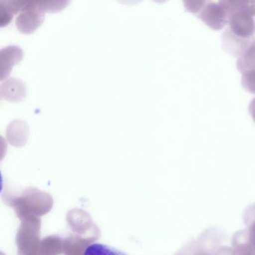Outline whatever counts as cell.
<instances>
[{
  "label": "cell",
  "instance_id": "cell-1",
  "mask_svg": "<svg viewBox=\"0 0 255 255\" xmlns=\"http://www.w3.org/2000/svg\"><path fill=\"white\" fill-rule=\"evenodd\" d=\"M44 13L35 1H26L23 9L16 19V26L24 34L33 32L44 21Z\"/></svg>",
  "mask_w": 255,
  "mask_h": 255
},
{
  "label": "cell",
  "instance_id": "cell-2",
  "mask_svg": "<svg viewBox=\"0 0 255 255\" xmlns=\"http://www.w3.org/2000/svg\"><path fill=\"white\" fill-rule=\"evenodd\" d=\"M198 17L213 30H220L229 22L228 13L222 5L216 2H207Z\"/></svg>",
  "mask_w": 255,
  "mask_h": 255
},
{
  "label": "cell",
  "instance_id": "cell-3",
  "mask_svg": "<svg viewBox=\"0 0 255 255\" xmlns=\"http://www.w3.org/2000/svg\"><path fill=\"white\" fill-rule=\"evenodd\" d=\"M230 29L233 33L245 39H252L255 33V20L246 11H239L229 17Z\"/></svg>",
  "mask_w": 255,
  "mask_h": 255
},
{
  "label": "cell",
  "instance_id": "cell-4",
  "mask_svg": "<svg viewBox=\"0 0 255 255\" xmlns=\"http://www.w3.org/2000/svg\"><path fill=\"white\" fill-rule=\"evenodd\" d=\"M0 95L6 101L20 102L26 98L25 83L15 77L6 79L0 86Z\"/></svg>",
  "mask_w": 255,
  "mask_h": 255
},
{
  "label": "cell",
  "instance_id": "cell-5",
  "mask_svg": "<svg viewBox=\"0 0 255 255\" xmlns=\"http://www.w3.org/2000/svg\"><path fill=\"white\" fill-rule=\"evenodd\" d=\"M23 50L17 46H8L0 50V80L7 78L11 68L23 58Z\"/></svg>",
  "mask_w": 255,
  "mask_h": 255
},
{
  "label": "cell",
  "instance_id": "cell-6",
  "mask_svg": "<svg viewBox=\"0 0 255 255\" xmlns=\"http://www.w3.org/2000/svg\"><path fill=\"white\" fill-rule=\"evenodd\" d=\"M252 39H245L237 36L231 32V29H228L222 34V44L224 50L236 57H240L246 51Z\"/></svg>",
  "mask_w": 255,
  "mask_h": 255
},
{
  "label": "cell",
  "instance_id": "cell-7",
  "mask_svg": "<svg viewBox=\"0 0 255 255\" xmlns=\"http://www.w3.org/2000/svg\"><path fill=\"white\" fill-rule=\"evenodd\" d=\"M29 135V126L20 119L11 122L7 127L6 137L8 142L15 147L25 145Z\"/></svg>",
  "mask_w": 255,
  "mask_h": 255
},
{
  "label": "cell",
  "instance_id": "cell-8",
  "mask_svg": "<svg viewBox=\"0 0 255 255\" xmlns=\"http://www.w3.org/2000/svg\"><path fill=\"white\" fill-rule=\"evenodd\" d=\"M26 0H4L0 2V26L8 25L14 14L21 11L26 5Z\"/></svg>",
  "mask_w": 255,
  "mask_h": 255
},
{
  "label": "cell",
  "instance_id": "cell-9",
  "mask_svg": "<svg viewBox=\"0 0 255 255\" xmlns=\"http://www.w3.org/2000/svg\"><path fill=\"white\" fill-rule=\"evenodd\" d=\"M228 13V17L235 12L246 11L255 16V1L249 0H222L219 2Z\"/></svg>",
  "mask_w": 255,
  "mask_h": 255
},
{
  "label": "cell",
  "instance_id": "cell-10",
  "mask_svg": "<svg viewBox=\"0 0 255 255\" xmlns=\"http://www.w3.org/2000/svg\"><path fill=\"white\" fill-rule=\"evenodd\" d=\"M237 66L242 73L255 69V38L252 39L246 51L238 58Z\"/></svg>",
  "mask_w": 255,
  "mask_h": 255
},
{
  "label": "cell",
  "instance_id": "cell-11",
  "mask_svg": "<svg viewBox=\"0 0 255 255\" xmlns=\"http://www.w3.org/2000/svg\"><path fill=\"white\" fill-rule=\"evenodd\" d=\"M243 220L247 226L248 240L255 252V204L246 209L243 214Z\"/></svg>",
  "mask_w": 255,
  "mask_h": 255
},
{
  "label": "cell",
  "instance_id": "cell-12",
  "mask_svg": "<svg viewBox=\"0 0 255 255\" xmlns=\"http://www.w3.org/2000/svg\"><path fill=\"white\" fill-rule=\"evenodd\" d=\"M83 255H128L116 248L101 243H93L86 248Z\"/></svg>",
  "mask_w": 255,
  "mask_h": 255
},
{
  "label": "cell",
  "instance_id": "cell-13",
  "mask_svg": "<svg viewBox=\"0 0 255 255\" xmlns=\"http://www.w3.org/2000/svg\"><path fill=\"white\" fill-rule=\"evenodd\" d=\"M38 6L44 11L55 12L63 9L69 4V1L65 0H36Z\"/></svg>",
  "mask_w": 255,
  "mask_h": 255
},
{
  "label": "cell",
  "instance_id": "cell-14",
  "mask_svg": "<svg viewBox=\"0 0 255 255\" xmlns=\"http://www.w3.org/2000/svg\"><path fill=\"white\" fill-rule=\"evenodd\" d=\"M241 82L242 86L247 92L255 94V69L243 72Z\"/></svg>",
  "mask_w": 255,
  "mask_h": 255
},
{
  "label": "cell",
  "instance_id": "cell-15",
  "mask_svg": "<svg viewBox=\"0 0 255 255\" xmlns=\"http://www.w3.org/2000/svg\"><path fill=\"white\" fill-rule=\"evenodd\" d=\"M207 2L200 0V1H190V0H186L183 2L185 8L192 14H197L199 13L202 10V8L205 6Z\"/></svg>",
  "mask_w": 255,
  "mask_h": 255
},
{
  "label": "cell",
  "instance_id": "cell-16",
  "mask_svg": "<svg viewBox=\"0 0 255 255\" xmlns=\"http://www.w3.org/2000/svg\"><path fill=\"white\" fill-rule=\"evenodd\" d=\"M232 250L231 248L227 247V246H222V247H219L215 250L213 255H231Z\"/></svg>",
  "mask_w": 255,
  "mask_h": 255
},
{
  "label": "cell",
  "instance_id": "cell-17",
  "mask_svg": "<svg viewBox=\"0 0 255 255\" xmlns=\"http://www.w3.org/2000/svg\"><path fill=\"white\" fill-rule=\"evenodd\" d=\"M249 110L254 122H255V98L251 101L250 104H249Z\"/></svg>",
  "mask_w": 255,
  "mask_h": 255
}]
</instances>
